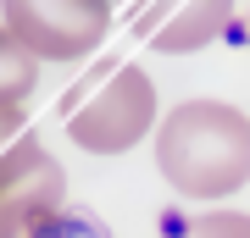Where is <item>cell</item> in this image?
Returning <instances> with one entry per match:
<instances>
[{
	"label": "cell",
	"mask_w": 250,
	"mask_h": 238,
	"mask_svg": "<svg viewBox=\"0 0 250 238\" xmlns=\"http://www.w3.org/2000/svg\"><path fill=\"white\" fill-rule=\"evenodd\" d=\"M156 172L184 200L239 194L250 177V116L223 100H184L156 128Z\"/></svg>",
	"instance_id": "1"
},
{
	"label": "cell",
	"mask_w": 250,
	"mask_h": 238,
	"mask_svg": "<svg viewBox=\"0 0 250 238\" xmlns=\"http://www.w3.org/2000/svg\"><path fill=\"white\" fill-rule=\"evenodd\" d=\"M28 133V122H22V106H0V155L11 150V144H17Z\"/></svg>",
	"instance_id": "8"
},
{
	"label": "cell",
	"mask_w": 250,
	"mask_h": 238,
	"mask_svg": "<svg viewBox=\"0 0 250 238\" xmlns=\"http://www.w3.org/2000/svg\"><path fill=\"white\" fill-rule=\"evenodd\" d=\"M34 55L22 50L17 39L6 34V22H0V106H22L28 89H34Z\"/></svg>",
	"instance_id": "6"
},
{
	"label": "cell",
	"mask_w": 250,
	"mask_h": 238,
	"mask_svg": "<svg viewBox=\"0 0 250 238\" xmlns=\"http://www.w3.org/2000/svg\"><path fill=\"white\" fill-rule=\"evenodd\" d=\"M233 17V0H161L145 17V39L167 55L206 50L211 39H223V28Z\"/></svg>",
	"instance_id": "5"
},
{
	"label": "cell",
	"mask_w": 250,
	"mask_h": 238,
	"mask_svg": "<svg viewBox=\"0 0 250 238\" xmlns=\"http://www.w3.org/2000/svg\"><path fill=\"white\" fill-rule=\"evenodd\" d=\"M245 39H250V17H245Z\"/></svg>",
	"instance_id": "9"
},
{
	"label": "cell",
	"mask_w": 250,
	"mask_h": 238,
	"mask_svg": "<svg viewBox=\"0 0 250 238\" xmlns=\"http://www.w3.org/2000/svg\"><path fill=\"white\" fill-rule=\"evenodd\" d=\"M0 17L34 61H83L111 28V0H0Z\"/></svg>",
	"instance_id": "2"
},
{
	"label": "cell",
	"mask_w": 250,
	"mask_h": 238,
	"mask_svg": "<svg viewBox=\"0 0 250 238\" xmlns=\"http://www.w3.org/2000/svg\"><path fill=\"white\" fill-rule=\"evenodd\" d=\"M156 122V83L139 67H117L106 83L67 116V133L89 155H123L150 133Z\"/></svg>",
	"instance_id": "3"
},
{
	"label": "cell",
	"mask_w": 250,
	"mask_h": 238,
	"mask_svg": "<svg viewBox=\"0 0 250 238\" xmlns=\"http://www.w3.org/2000/svg\"><path fill=\"white\" fill-rule=\"evenodd\" d=\"M178 238H250V216L245 211H211V216H195Z\"/></svg>",
	"instance_id": "7"
},
{
	"label": "cell",
	"mask_w": 250,
	"mask_h": 238,
	"mask_svg": "<svg viewBox=\"0 0 250 238\" xmlns=\"http://www.w3.org/2000/svg\"><path fill=\"white\" fill-rule=\"evenodd\" d=\"M67 200V172L39 139H22L0 155V238H22L50 221Z\"/></svg>",
	"instance_id": "4"
}]
</instances>
